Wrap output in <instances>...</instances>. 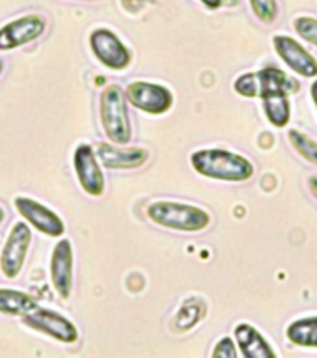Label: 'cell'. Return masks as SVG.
Wrapping results in <instances>:
<instances>
[{"instance_id": "obj_1", "label": "cell", "mask_w": 317, "mask_h": 358, "mask_svg": "<svg viewBox=\"0 0 317 358\" xmlns=\"http://www.w3.org/2000/svg\"><path fill=\"white\" fill-rule=\"evenodd\" d=\"M190 164L204 178L243 183L254 176V164L246 157L223 148L198 150L190 155Z\"/></svg>"}, {"instance_id": "obj_2", "label": "cell", "mask_w": 317, "mask_h": 358, "mask_svg": "<svg viewBox=\"0 0 317 358\" xmlns=\"http://www.w3.org/2000/svg\"><path fill=\"white\" fill-rule=\"evenodd\" d=\"M146 215L157 226L176 231H202L211 224V217L206 209L179 201H153L146 209Z\"/></svg>"}, {"instance_id": "obj_3", "label": "cell", "mask_w": 317, "mask_h": 358, "mask_svg": "<svg viewBox=\"0 0 317 358\" xmlns=\"http://www.w3.org/2000/svg\"><path fill=\"white\" fill-rule=\"evenodd\" d=\"M299 80L286 75L280 67L267 66L256 73H243L235 78L234 90L243 97H267L274 94H297Z\"/></svg>"}, {"instance_id": "obj_4", "label": "cell", "mask_w": 317, "mask_h": 358, "mask_svg": "<svg viewBox=\"0 0 317 358\" xmlns=\"http://www.w3.org/2000/svg\"><path fill=\"white\" fill-rule=\"evenodd\" d=\"M101 125L112 144L125 145L131 140V122L127 114V99L118 84H111L101 94Z\"/></svg>"}, {"instance_id": "obj_5", "label": "cell", "mask_w": 317, "mask_h": 358, "mask_svg": "<svg viewBox=\"0 0 317 358\" xmlns=\"http://www.w3.org/2000/svg\"><path fill=\"white\" fill-rule=\"evenodd\" d=\"M125 99L142 112L148 114H164L172 108L174 95L167 86L146 80H134L125 90Z\"/></svg>"}, {"instance_id": "obj_6", "label": "cell", "mask_w": 317, "mask_h": 358, "mask_svg": "<svg viewBox=\"0 0 317 358\" xmlns=\"http://www.w3.org/2000/svg\"><path fill=\"white\" fill-rule=\"evenodd\" d=\"M22 323L30 330L47 334L64 343H75L78 340V330L73 321L64 317L62 313L47 310V308H36L27 315H22Z\"/></svg>"}, {"instance_id": "obj_7", "label": "cell", "mask_w": 317, "mask_h": 358, "mask_svg": "<svg viewBox=\"0 0 317 358\" xmlns=\"http://www.w3.org/2000/svg\"><path fill=\"white\" fill-rule=\"evenodd\" d=\"M90 47H92L95 58L103 66L111 67L114 71H122L133 60L131 50L108 28H97L90 34Z\"/></svg>"}, {"instance_id": "obj_8", "label": "cell", "mask_w": 317, "mask_h": 358, "mask_svg": "<svg viewBox=\"0 0 317 358\" xmlns=\"http://www.w3.org/2000/svg\"><path fill=\"white\" fill-rule=\"evenodd\" d=\"M32 243V231L28 224L17 222L11 228L8 239H6L2 252H0V271L6 278H17L21 273L24 259H27L28 248Z\"/></svg>"}, {"instance_id": "obj_9", "label": "cell", "mask_w": 317, "mask_h": 358, "mask_svg": "<svg viewBox=\"0 0 317 358\" xmlns=\"http://www.w3.org/2000/svg\"><path fill=\"white\" fill-rule=\"evenodd\" d=\"M13 203H15L19 215L41 234L49 235V237H60L66 231L64 220L43 203H39L28 196H17Z\"/></svg>"}, {"instance_id": "obj_10", "label": "cell", "mask_w": 317, "mask_h": 358, "mask_svg": "<svg viewBox=\"0 0 317 358\" xmlns=\"http://www.w3.org/2000/svg\"><path fill=\"white\" fill-rule=\"evenodd\" d=\"M73 166L83 190L90 196H101L105 190V176L92 145L80 144L73 155Z\"/></svg>"}, {"instance_id": "obj_11", "label": "cell", "mask_w": 317, "mask_h": 358, "mask_svg": "<svg viewBox=\"0 0 317 358\" xmlns=\"http://www.w3.org/2000/svg\"><path fill=\"white\" fill-rule=\"evenodd\" d=\"M45 27H47V22L43 17L36 15V13L10 21L0 28V50H11L30 43L45 32Z\"/></svg>"}, {"instance_id": "obj_12", "label": "cell", "mask_w": 317, "mask_h": 358, "mask_svg": "<svg viewBox=\"0 0 317 358\" xmlns=\"http://www.w3.org/2000/svg\"><path fill=\"white\" fill-rule=\"evenodd\" d=\"M273 45L280 60L288 67H291V71L307 78L317 77V60L297 39L279 34L273 38Z\"/></svg>"}, {"instance_id": "obj_13", "label": "cell", "mask_w": 317, "mask_h": 358, "mask_svg": "<svg viewBox=\"0 0 317 358\" xmlns=\"http://www.w3.org/2000/svg\"><path fill=\"white\" fill-rule=\"evenodd\" d=\"M50 280L62 299H69L73 291V245L69 239L58 241L50 256Z\"/></svg>"}, {"instance_id": "obj_14", "label": "cell", "mask_w": 317, "mask_h": 358, "mask_svg": "<svg viewBox=\"0 0 317 358\" xmlns=\"http://www.w3.org/2000/svg\"><path fill=\"white\" fill-rule=\"evenodd\" d=\"M95 155L101 164L111 170H133L150 159V151L142 148H122L116 144H99Z\"/></svg>"}, {"instance_id": "obj_15", "label": "cell", "mask_w": 317, "mask_h": 358, "mask_svg": "<svg viewBox=\"0 0 317 358\" xmlns=\"http://www.w3.org/2000/svg\"><path fill=\"white\" fill-rule=\"evenodd\" d=\"M235 345L239 349L243 358H274L276 352L269 341L262 336V332L248 323H239L234 329Z\"/></svg>"}, {"instance_id": "obj_16", "label": "cell", "mask_w": 317, "mask_h": 358, "mask_svg": "<svg viewBox=\"0 0 317 358\" xmlns=\"http://www.w3.org/2000/svg\"><path fill=\"white\" fill-rule=\"evenodd\" d=\"M38 308V301L28 293L0 287V313L6 315H27Z\"/></svg>"}, {"instance_id": "obj_17", "label": "cell", "mask_w": 317, "mask_h": 358, "mask_svg": "<svg viewBox=\"0 0 317 358\" xmlns=\"http://www.w3.org/2000/svg\"><path fill=\"white\" fill-rule=\"evenodd\" d=\"M206 315V302L202 299H187V301L179 306V310L176 312V317L172 321V329L176 332H187L192 327L200 323L202 319Z\"/></svg>"}, {"instance_id": "obj_18", "label": "cell", "mask_w": 317, "mask_h": 358, "mask_svg": "<svg viewBox=\"0 0 317 358\" xmlns=\"http://www.w3.org/2000/svg\"><path fill=\"white\" fill-rule=\"evenodd\" d=\"M286 336L293 345L317 349V315L301 317L290 323L286 329Z\"/></svg>"}, {"instance_id": "obj_19", "label": "cell", "mask_w": 317, "mask_h": 358, "mask_svg": "<svg viewBox=\"0 0 317 358\" xmlns=\"http://www.w3.org/2000/svg\"><path fill=\"white\" fill-rule=\"evenodd\" d=\"M263 112L274 127H286L291 117V105L290 95L288 94H274L262 97Z\"/></svg>"}, {"instance_id": "obj_20", "label": "cell", "mask_w": 317, "mask_h": 358, "mask_svg": "<svg viewBox=\"0 0 317 358\" xmlns=\"http://www.w3.org/2000/svg\"><path fill=\"white\" fill-rule=\"evenodd\" d=\"M288 138H290L293 150H295L302 159H307V161L312 162V164H317V142L312 136H308L307 133H302L299 129H291L290 133H288Z\"/></svg>"}, {"instance_id": "obj_21", "label": "cell", "mask_w": 317, "mask_h": 358, "mask_svg": "<svg viewBox=\"0 0 317 358\" xmlns=\"http://www.w3.org/2000/svg\"><path fill=\"white\" fill-rule=\"evenodd\" d=\"M293 28L307 43H312L314 47H317V19L307 15L297 17L293 21Z\"/></svg>"}, {"instance_id": "obj_22", "label": "cell", "mask_w": 317, "mask_h": 358, "mask_svg": "<svg viewBox=\"0 0 317 358\" xmlns=\"http://www.w3.org/2000/svg\"><path fill=\"white\" fill-rule=\"evenodd\" d=\"M251 8L262 22H273L279 15L276 0H251Z\"/></svg>"}, {"instance_id": "obj_23", "label": "cell", "mask_w": 317, "mask_h": 358, "mask_svg": "<svg viewBox=\"0 0 317 358\" xmlns=\"http://www.w3.org/2000/svg\"><path fill=\"white\" fill-rule=\"evenodd\" d=\"M213 358H235L239 357V352H237V345H235V340H232L230 336L223 338V340H218V343L215 345L211 352Z\"/></svg>"}, {"instance_id": "obj_24", "label": "cell", "mask_w": 317, "mask_h": 358, "mask_svg": "<svg viewBox=\"0 0 317 358\" xmlns=\"http://www.w3.org/2000/svg\"><path fill=\"white\" fill-rule=\"evenodd\" d=\"M200 2L206 6L207 10H217V8H220L226 0H200Z\"/></svg>"}, {"instance_id": "obj_25", "label": "cell", "mask_w": 317, "mask_h": 358, "mask_svg": "<svg viewBox=\"0 0 317 358\" xmlns=\"http://www.w3.org/2000/svg\"><path fill=\"white\" fill-rule=\"evenodd\" d=\"M308 189H310V192H312L314 198L317 200V176H310V179H308Z\"/></svg>"}, {"instance_id": "obj_26", "label": "cell", "mask_w": 317, "mask_h": 358, "mask_svg": "<svg viewBox=\"0 0 317 358\" xmlns=\"http://www.w3.org/2000/svg\"><path fill=\"white\" fill-rule=\"evenodd\" d=\"M310 92H312V99H314V103H316V108H317V78H316V80H314Z\"/></svg>"}, {"instance_id": "obj_27", "label": "cell", "mask_w": 317, "mask_h": 358, "mask_svg": "<svg viewBox=\"0 0 317 358\" xmlns=\"http://www.w3.org/2000/svg\"><path fill=\"white\" fill-rule=\"evenodd\" d=\"M4 218H6V213H4V207L0 206V224L4 222Z\"/></svg>"}, {"instance_id": "obj_28", "label": "cell", "mask_w": 317, "mask_h": 358, "mask_svg": "<svg viewBox=\"0 0 317 358\" xmlns=\"http://www.w3.org/2000/svg\"><path fill=\"white\" fill-rule=\"evenodd\" d=\"M2 69H4V64H2V60H0V73H2Z\"/></svg>"}, {"instance_id": "obj_29", "label": "cell", "mask_w": 317, "mask_h": 358, "mask_svg": "<svg viewBox=\"0 0 317 358\" xmlns=\"http://www.w3.org/2000/svg\"><path fill=\"white\" fill-rule=\"evenodd\" d=\"M84 2H97V0H84Z\"/></svg>"}]
</instances>
